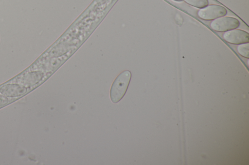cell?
Listing matches in <instances>:
<instances>
[{
  "instance_id": "6da1fadb",
  "label": "cell",
  "mask_w": 249,
  "mask_h": 165,
  "mask_svg": "<svg viewBox=\"0 0 249 165\" xmlns=\"http://www.w3.org/2000/svg\"><path fill=\"white\" fill-rule=\"evenodd\" d=\"M131 73L128 70L121 73L114 80L110 90V97L113 103L119 102L124 96L131 80Z\"/></svg>"
},
{
  "instance_id": "7a4b0ae2",
  "label": "cell",
  "mask_w": 249,
  "mask_h": 165,
  "mask_svg": "<svg viewBox=\"0 0 249 165\" xmlns=\"http://www.w3.org/2000/svg\"><path fill=\"white\" fill-rule=\"evenodd\" d=\"M43 73L38 70H26L25 72L14 78L16 81H12L18 83L25 87L31 88L38 84L43 79Z\"/></svg>"
},
{
  "instance_id": "3957f363",
  "label": "cell",
  "mask_w": 249,
  "mask_h": 165,
  "mask_svg": "<svg viewBox=\"0 0 249 165\" xmlns=\"http://www.w3.org/2000/svg\"><path fill=\"white\" fill-rule=\"evenodd\" d=\"M240 25L239 21L236 18L223 16L217 18L211 23L210 26L214 30L217 32H226L235 29Z\"/></svg>"
},
{
  "instance_id": "277c9868",
  "label": "cell",
  "mask_w": 249,
  "mask_h": 165,
  "mask_svg": "<svg viewBox=\"0 0 249 165\" xmlns=\"http://www.w3.org/2000/svg\"><path fill=\"white\" fill-rule=\"evenodd\" d=\"M227 9L223 6L212 4L200 9L197 12L199 18L205 20H213L226 15Z\"/></svg>"
},
{
  "instance_id": "5b68a950",
  "label": "cell",
  "mask_w": 249,
  "mask_h": 165,
  "mask_svg": "<svg viewBox=\"0 0 249 165\" xmlns=\"http://www.w3.org/2000/svg\"><path fill=\"white\" fill-rule=\"evenodd\" d=\"M28 88L18 83L9 82L0 87V93L6 97L16 98L27 93Z\"/></svg>"
},
{
  "instance_id": "8992f818",
  "label": "cell",
  "mask_w": 249,
  "mask_h": 165,
  "mask_svg": "<svg viewBox=\"0 0 249 165\" xmlns=\"http://www.w3.org/2000/svg\"><path fill=\"white\" fill-rule=\"evenodd\" d=\"M223 38L227 42L233 45H238L249 42V33L240 29H235L225 32Z\"/></svg>"
},
{
  "instance_id": "52a82bcc",
  "label": "cell",
  "mask_w": 249,
  "mask_h": 165,
  "mask_svg": "<svg viewBox=\"0 0 249 165\" xmlns=\"http://www.w3.org/2000/svg\"><path fill=\"white\" fill-rule=\"evenodd\" d=\"M187 4L199 9L207 6L209 2L208 0H183Z\"/></svg>"
},
{
  "instance_id": "ba28073f",
  "label": "cell",
  "mask_w": 249,
  "mask_h": 165,
  "mask_svg": "<svg viewBox=\"0 0 249 165\" xmlns=\"http://www.w3.org/2000/svg\"><path fill=\"white\" fill-rule=\"evenodd\" d=\"M237 52L242 57L249 58V43H246L238 45L237 47Z\"/></svg>"
},
{
  "instance_id": "9c48e42d",
  "label": "cell",
  "mask_w": 249,
  "mask_h": 165,
  "mask_svg": "<svg viewBox=\"0 0 249 165\" xmlns=\"http://www.w3.org/2000/svg\"><path fill=\"white\" fill-rule=\"evenodd\" d=\"M9 100L7 97L0 93V106L8 104Z\"/></svg>"
},
{
  "instance_id": "30bf717a",
  "label": "cell",
  "mask_w": 249,
  "mask_h": 165,
  "mask_svg": "<svg viewBox=\"0 0 249 165\" xmlns=\"http://www.w3.org/2000/svg\"><path fill=\"white\" fill-rule=\"evenodd\" d=\"M174 0V1H176L180 2V1H182L183 0Z\"/></svg>"
}]
</instances>
